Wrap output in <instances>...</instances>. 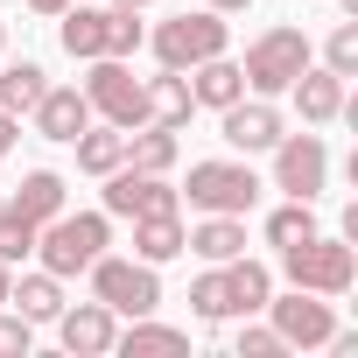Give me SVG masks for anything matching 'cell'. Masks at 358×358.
Instances as JSON below:
<instances>
[{"mask_svg":"<svg viewBox=\"0 0 358 358\" xmlns=\"http://www.w3.org/2000/svg\"><path fill=\"white\" fill-rule=\"evenodd\" d=\"M239 358H288L274 323H239Z\"/></svg>","mask_w":358,"mask_h":358,"instance_id":"4dcf8cb0","label":"cell"},{"mask_svg":"<svg viewBox=\"0 0 358 358\" xmlns=\"http://www.w3.org/2000/svg\"><path fill=\"white\" fill-rule=\"evenodd\" d=\"M204 8H211V15H246L253 0H204Z\"/></svg>","mask_w":358,"mask_h":358,"instance_id":"e575fe53","label":"cell"},{"mask_svg":"<svg viewBox=\"0 0 358 358\" xmlns=\"http://www.w3.org/2000/svg\"><path fill=\"white\" fill-rule=\"evenodd\" d=\"M176 127H155V120H141L134 134H127V169H141V176H169L176 169Z\"/></svg>","mask_w":358,"mask_h":358,"instance_id":"d6986e66","label":"cell"},{"mask_svg":"<svg viewBox=\"0 0 358 358\" xmlns=\"http://www.w3.org/2000/svg\"><path fill=\"white\" fill-rule=\"evenodd\" d=\"M246 92L253 99H274V92H288L302 71H309V36L302 29H267V36H253V50H246Z\"/></svg>","mask_w":358,"mask_h":358,"instance_id":"5b68a950","label":"cell"},{"mask_svg":"<svg viewBox=\"0 0 358 358\" xmlns=\"http://www.w3.org/2000/svg\"><path fill=\"white\" fill-rule=\"evenodd\" d=\"M71 148H78V169H85V176H113V169L127 162V134H120V127H85Z\"/></svg>","mask_w":358,"mask_h":358,"instance_id":"484cf974","label":"cell"},{"mask_svg":"<svg viewBox=\"0 0 358 358\" xmlns=\"http://www.w3.org/2000/svg\"><path fill=\"white\" fill-rule=\"evenodd\" d=\"M85 274H92V295H99L113 316H155V309H162V274H155L148 260H113V253H99Z\"/></svg>","mask_w":358,"mask_h":358,"instance_id":"8992f818","label":"cell"},{"mask_svg":"<svg viewBox=\"0 0 358 358\" xmlns=\"http://www.w3.org/2000/svg\"><path fill=\"white\" fill-rule=\"evenodd\" d=\"M8 302H15V316H29V323H57V309H64V281L43 267V274H22V281H8Z\"/></svg>","mask_w":358,"mask_h":358,"instance_id":"7402d4cb","label":"cell"},{"mask_svg":"<svg viewBox=\"0 0 358 358\" xmlns=\"http://www.w3.org/2000/svg\"><path fill=\"white\" fill-rule=\"evenodd\" d=\"M113 351H127V358H169V351H190V330H169V323L127 316V330L113 337Z\"/></svg>","mask_w":358,"mask_h":358,"instance_id":"44dd1931","label":"cell"},{"mask_svg":"<svg viewBox=\"0 0 358 358\" xmlns=\"http://www.w3.org/2000/svg\"><path fill=\"white\" fill-rule=\"evenodd\" d=\"M0 50H8V22H0Z\"/></svg>","mask_w":358,"mask_h":358,"instance_id":"f35d334b","label":"cell"},{"mask_svg":"<svg viewBox=\"0 0 358 358\" xmlns=\"http://www.w3.org/2000/svg\"><path fill=\"white\" fill-rule=\"evenodd\" d=\"M15 211H22L29 225H50V218L64 211V176H57V169H29L22 190H15Z\"/></svg>","mask_w":358,"mask_h":358,"instance_id":"cb8c5ba5","label":"cell"},{"mask_svg":"<svg viewBox=\"0 0 358 358\" xmlns=\"http://www.w3.org/2000/svg\"><path fill=\"white\" fill-rule=\"evenodd\" d=\"M218 274H225V295H232V316H260V309H267V295H274V274H267V267H260L253 253L225 260Z\"/></svg>","mask_w":358,"mask_h":358,"instance_id":"ac0fdd59","label":"cell"},{"mask_svg":"<svg viewBox=\"0 0 358 358\" xmlns=\"http://www.w3.org/2000/svg\"><path fill=\"white\" fill-rule=\"evenodd\" d=\"M15 134H22V120H15V113H0V162H8V148H15Z\"/></svg>","mask_w":358,"mask_h":358,"instance_id":"836d02e7","label":"cell"},{"mask_svg":"<svg viewBox=\"0 0 358 358\" xmlns=\"http://www.w3.org/2000/svg\"><path fill=\"white\" fill-rule=\"evenodd\" d=\"M190 309H197L204 323H218V316H232V295H225V274H218V267L190 281Z\"/></svg>","mask_w":358,"mask_h":358,"instance_id":"f546056e","label":"cell"},{"mask_svg":"<svg viewBox=\"0 0 358 358\" xmlns=\"http://www.w3.org/2000/svg\"><path fill=\"white\" fill-rule=\"evenodd\" d=\"M155 211H183V190L169 176H141L120 162L106 176V218H155Z\"/></svg>","mask_w":358,"mask_h":358,"instance_id":"30bf717a","label":"cell"},{"mask_svg":"<svg viewBox=\"0 0 358 358\" xmlns=\"http://www.w3.org/2000/svg\"><path fill=\"white\" fill-rule=\"evenodd\" d=\"M22 8H36V15H50V22H57V15L71 8V0H22Z\"/></svg>","mask_w":358,"mask_h":358,"instance_id":"d590c367","label":"cell"},{"mask_svg":"<svg viewBox=\"0 0 358 358\" xmlns=\"http://www.w3.org/2000/svg\"><path fill=\"white\" fill-rule=\"evenodd\" d=\"M57 22H64V29H57V43H64L71 57H85V64H92V57H106V29H113V8H78V0H71V8H64Z\"/></svg>","mask_w":358,"mask_h":358,"instance_id":"2e32d148","label":"cell"},{"mask_svg":"<svg viewBox=\"0 0 358 358\" xmlns=\"http://www.w3.org/2000/svg\"><path fill=\"white\" fill-rule=\"evenodd\" d=\"M225 43H232V29H225V15H211V8H183V15H169L162 29H155V64L162 71H197L204 57H225Z\"/></svg>","mask_w":358,"mask_h":358,"instance_id":"3957f363","label":"cell"},{"mask_svg":"<svg viewBox=\"0 0 358 358\" xmlns=\"http://www.w3.org/2000/svg\"><path fill=\"white\" fill-rule=\"evenodd\" d=\"M36 232H43V225H29V218L8 204V211H0V260H8V267H22V260L36 253Z\"/></svg>","mask_w":358,"mask_h":358,"instance_id":"83f0119b","label":"cell"},{"mask_svg":"<svg viewBox=\"0 0 358 358\" xmlns=\"http://www.w3.org/2000/svg\"><path fill=\"white\" fill-rule=\"evenodd\" d=\"M183 190H190V204L204 218H246L253 197H260V176L246 162H190V183Z\"/></svg>","mask_w":358,"mask_h":358,"instance_id":"52a82bcc","label":"cell"},{"mask_svg":"<svg viewBox=\"0 0 358 358\" xmlns=\"http://www.w3.org/2000/svg\"><path fill=\"white\" fill-rule=\"evenodd\" d=\"M29 120H36V134H43V141H78V134L92 127V99H85L78 85H50V92L36 99V113H29Z\"/></svg>","mask_w":358,"mask_h":358,"instance_id":"4fadbf2b","label":"cell"},{"mask_svg":"<svg viewBox=\"0 0 358 358\" xmlns=\"http://www.w3.org/2000/svg\"><path fill=\"white\" fill-rule=\"evenodd\" d=\"M267 155H274V190H288V197H302V204L323 197V183H330V148H323V134H281Z\"/></svg>","mask_w":358,"mask_h":358,"instance_id":"ba28073f","label":"cell"},{"mask_svg":"<svg viewBox=\"0 0 358 358\" xmlns=\"http://www.w3.org/2000/svg\"><path fill=\"white\" fill-rule=\"evenodd\" d=\"M106 246H113V218H106V211H57V218L36 232V260H43L57 281L85 274Z\"/></svg>","mask_w":358,"mask_h":358,"instance_id":"6da1fadb","label":"cell"},{"mask_svg":"<svg viewBox=\"0 0 358 358\" xmlns=\"http://www.w3.org/2000/svg\"><path fill=\"white\" fill-rule=\"evenodd\" d=\"M267 316H274V330H281V344H288V351H316V344H330V330H337L330 295H309V288L267 295Z\"/></svg>","mask_w":358,"mask_h":358,"instance_id":"9c48e42d","label":"cell"},{"mask_svg":"<svg viewBox=\"0 0 358 358\" xmlns=\"http://www.w3.org/2000/svg\"><path fill=\"white\" fill-rule=\"evenodd\" d=\"M29 344H36V323L0 302V358H29Z\"/></svg>","mask_w":358,"mask_h":358,"instance_id":"1f68e13d","label":"cell"},{"mask_svg":"<svg viewBox=\"0 0 358 358\" xmlns=\"http://www.w3.org/2000/svg\"><path fill=\"white\" fill-rule=\"evenodd\" d=\"M183 218L176 211H155V218H134V260H148V267H162V260H176L183 253Z\"/></svg>","mask_w":358,"mask_h":358,"instance_id":"ffe728a7","label":"cell"},{"mask_svg":"<svg viewBox=\"0 0 358 358\" xmlns=\"http://www.w3.org/2000/svg\"><path fill=\"white\" fill-rule=\"evenodd\" d=\"M183 253H197V260H211V267L239 260V253H246V218H204V225H190V232H183Z\"/></svg>","mask_w":358,"mask_h":358,"instance_id":"e0dca14e","label":"cell"},{"mask_svg":"<svg viewBox=\"0 0 358 358\" xmlns=\"http://www.w3.org/2000/svg\"><path fill=\"white\" fill-rule=\"evenodd\" d=\"M113 8H127V15H148V8H155V0H113Z\"/></svg>","mask_w":358,"mask_h":358,"instance_id":"8d00e7d4","label":"cell"},{"mask_svg":"<svg viewBox=\"0 0 358 358\" xmlns=\"http://www.w3.org/2000/svg\"><path fill=\"white\" fill-rule=\"evenodd\" d=\"M57 337H64V351H71V358H99V351H113L120 316H113L99 295H92V302H78V309L64 302V309H57Z\"/></svg>","mask_w":358,"mask_h":358,"instance_id":"8fae6325","label":"cell"},{"mask_svg":"<svg viewBox=\"0 0 358 358\" xmlns=\"http://www.w3.org/2000/svg\"><path fill=\"white\" fill-rule=\"evenodd\" d=\"M141 92H148V120H155V127H183V120L197 113V99H190V78H183V71H162V78H148Z\"/></svg>","mask_w":358,"mask_h":358,"instance_id":"603a6c76","label":"cell"},{"mask_svg":"<svg viewBox=\"0 0 358 358\" xmlns=\"http://www.w3.org/2000/svg\"><path fill=\"white\" fill-rule=\"evenodd\" d=\"M281 274H288V288H309V295H344L351 281H358V253H351V239H302V246H281Z\"/></svg>","mask_w":358,"mask_h":358,"instance_id":"7a4b0ae2","label":"cell"},{"mask_svg":"<svg viewBox=\"0 0 358 358\" xmlns=\"http://www.w3.org/2000/svg\"><path fill=\"white\" fill-rule=\"evenodd\" d=\"M43 92H50V71H43V64H29V57L0 71V113H15V120H29Z\"/></svg>","mask_w":358,"mask_h":358,"instance_id":"d4e9b609","label":"cell"},{"mask_svg":"<svg viewBox=\"0 0 358 358\" xmlns=\"http://www.w3.org/2000/svg\"><path fill=\"white\" fill-rule=\"evenodd\" d=\"M323 71L358 78V22H337V29H330V43H323Z\"/></svg>","mask_w":358,"mask_h":358,"instance_id":"f1b7e54d","label":"cell"},{"mask_svg":"<svg viewBox=\"0 0 358 358\" xmlns=\"http://www.w3.org/2000/svg\"><path fill=\"white\" fill-rule=\"evenodd\" d=\"M190 78V99L197 106H211V113H225L232 99H246V71L232 64V57H204L197 71H183Z\"/></svg>","mask_w":358,"mask_h":358,"instance_id":"9a60e30c","label":"cell"},{"mask_svg":"<svg viewBox=\"0 0 358 358\" xmlns=\"http://www.w3.org/2000/svg\"><path fill=\"white\" fill-rule=\"evenodd\" d=\"M8 281H15V267H8V260H0V302H8Z\"/></svg>","mask_w":358,"mask_h":358,"instance_id":"74e56055","label":"cell"},{"mask_svg":"<svg viewBox=\"0 0 358 358\" xmlns=\"http://www.w3.org/2000/svg\"><path fill=\"white\" fill-rule=\"evenodd\" d=\"M302 239H316V211H309L302 197H288V204L267 218V246H302Z\"/></svg>","mask_w":358,"mask_h":358,"instance_id":"4316f807","label":"cell"},{"mask_svg":"<svg viewBox=\"0 0 358 358\" xmlns=\"http://www.w3.org/2000/svg\"><path fill=\"white\" fill-rule=\"evenodd\" d=\"M288 92H295V106H302V127H330V120L344 113V78L323 71V64H309Z\"/></svg>","mask_w":358,"mask_h":358,"instance_id":"5bb4252c","label":"cell"},{"mask_svg":"<svg viewBox=\"0 0 358 358\" xmlns=\"http://www.w3.org/2000/svg\"><path fill=\"white\" fill-rule=\"evenodd\" d=\"M141 50V22L127 8H113V29H106V57H134Z\"/></svg>","mask_w":358,"mask_h":358,"instance_id":"d6a6232c","label":"cell"},{"mask_svg":"<svg viewBox=\"0 0 358 358\" xmlns=\"http://www.w3.org/2000/svg\"><path fill=\"white\" fill-rule=\"evenodd\" d=\"M218 127H225V148H239V155H267V148L288 134L267 99H232V106L218 113Z\"/></svg>","mask_w":358,"mask_h":358,"instance_id":"7c38bea8","label":"cell"},{"mask_svg":"<svg viewBox=\"0 0 358 358\" xmlns=\"http://www.w3.org/2000/svg\"><path fill=\"white\" fill-rule=\"evenodd\" d=\"M78 92L92 99V120H106V127H120V134H134V127L148 120V92H141V78L127 71V57H92V71H85Z\"/></svg>","mask_w":358,"mask_h":358,"instance_id":"277c9868","label":"cell"}]
</instances>
